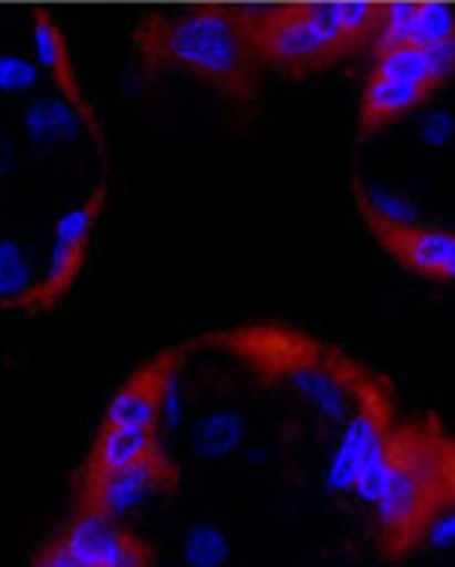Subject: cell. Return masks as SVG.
<instances>
[{"label": "cell", "instance_id": "1", "mask_svg": "<svg viewBox=\"0 0 455 567\" xmlns=\"http://www.w3.org/2000/svg\"><path fill=\"white\" fill-rule=\"evenodd\" d=\"M134 47L149 70H176L216 85L237 104L256 101L258 64L246 7L188 3L143 12Z\"/></svg>", "mask_w": 455, "mask_h": 567}, {"label": "cell", "instance_id": "2", "mask_svg": "<svg viewBox=\"0 0 455 567\" xmlns=\"http://www.w3.org/2000/svg\"><path fill=\"white\" fill-rule=\"evenodd\" d=\"M383 7L364 0L246 7L249 40L261 68L307 76L368 43L374 47Z\"/></svg>", "mask_w": 455, "mask_h": 567}, {"label": "cell", "instance_id": "3", "mask_svg": "<svg viewBox=\"0 0 455 567\" xmlns=\"http://www.w3.org/2000/svg\"><path fill=\"white\" fill-rule=\"evenodd\" d=\"M223 340L256 361L261 371L286 382L303 404L331 422H347L376 385L359 364L286 328H244Z\"/></svg>", "mask_w": 455, "mask_h": 567}, {"label": "cell", "instance_id": "4", "mask_svg": "<svg viewBox=\"0 0 455 567\" xmlns=\"http://www.w3.org/2000/svg\"><path fill=\"white\" fill-rule=\"evenodd\" d=\"M449 455L416 431H392L389 450L352 495L371 504L385 537H410L428 519Z\"/></svg>", "mask_w": 455, "mask_h": 567}, {"label": "cell", "instance_id": "5", "mask_svg": "<svg viewBox=\"0 0 455 567\" xmlns=\"http://www.w3.org/2000/svg\"><path fill=\"white\" fill-rule=\"evenodd\" d=\"M374 52L359 113L362 134H374L392 118L416 113L455 76V37L428 47H385Z\"/></svg>", "mask_w": 455, "mask_h": 567}, {"label": "cell", "instance_id": "6", "mask_svg": "<svg viewBox=\"0 0 455 567\" xmlns=\"http://www.w3.org/2000/svg\"><path fill=\"white\" fill-rule=\"evenodd\" d=\"M106 204V186L94 188V195L82 200L80 207L61 213L52 231V246H49V261L43 270V279L37 282L31 298L22 303L24 310H52L55 303L73 289V282L85 267V255L92 244L94 228L101 221Z\"/></svg>", "mask_w": 455, "mask_h": 567}, {"label": "cell", "instance_id": "7", "mask_svg": "<svg viewBox=\"0 0 455 567\" xmlns=\"http://www.w3.org/2000/svg\"><path fill=\"white\" fill-rule=\"evenodd\" d=\"M383 389V382H376L374 392L364 398V404L343 422L338 450L331 455L325 471V486L334 495H352L359 480L389 450L392 425H389V401H385Z\"/></svg>", "mask_w": 455, "mask_h": 567}, {"label": "cell", "instance_id": "8", "mask_svg": "<svg viewBox=\"0 0 455 567\" xmlns=\"http://www.w3.org/2000/svg\"><path fill=\"white\" fill-rule=\"evenodd\" d=\"M176 486V467L162 450L149 452L141 462L118 467L110 474L82 476V504L85 509H97L110 519H122L162 492Z\"/></svg>", "mask_w": 455, "mask_h": 567}, {"label": "cell", "instance_id": "9", "mask_svg": "<svg viewBox=\"0 0 455 567\" xmlns=\"http://www.w3.org/2000/svg\"><path fill=\"white\" fill-rule=\"evenodd\" d=\"M455 37V7L441 0H407L383 3L374 49L428 47Z\"/></svg>", "mask_w": 455, "mask_h": 567}, {"label": "cell", "instance_id": "10", "mask_svg": "<svg viewBox=\"0 0 455 567\" xmlns=\"http://www.w3.org/2000/svg\"><path fill=\"white\" fill-rule=\"evenodd\" d=\"M176 361H183L179 349L158 352L146 361L141 371L131 373L128 382L113 394L106 404L104 425H137V429H158L162 425V389L167 373Z\"/></svg>", "mask_w": 455, "mask_h": 567}, {"label": "cell", "instance_id": "11", "mask_svg": "<svg viewBox=\"0 0 455 567\" xmlns=\"http://www.w3.org/2000/svg\"><path fill=\"white\" fill-rule=\"evenodd\" d=\"M61 544L68 546V553L76 556L82 565L89 567H116L122 556L134 544V534L125 532L118 519H110L97 509L80 507L71 525L61 532Z\"/></svg>", "mask_w": 455, "mask_h": 567}, {"label": "cell", "instance_id": "12", "mask_svg": "<svg viewBox=\"0 0 455 567\" xmlns=\"http://www.w3.org/2000/svg\"><path fill=\"white\" fill-rule=\"evenodd\" d=\"M22 125L34 146L76 143L89 127L97 134V122L85 116L64 94H37L34 101L24 106Z\"/></svg>", "mask_w": 455, "mask_h": 567}, {"label": "cell", "instance_id": "13", "mask_svg": "<svg viewBox=\"0 0 455 567\" xmlns=\"http://www.w3.org/2000/svg\"><path fill=\"white\" fill-rule=\"evenodd\" d=\"M34 52L40 68L46 73L52 85L59 89V94L71 97L73 104L80 106L82 113L89 118H94V110L85 101V92H82L80 76H76V68H73L71 49H68V40H64V31L59 28V22L52 19V12L37 10L34 12Z\"/></svg>", "mask_w": 455, "mask_h": 567}, {"label": "cell", "instance_id": "14", "mask_svg": "<svg viewBox=\"0 0 455 567\" xmlns=\"http://www.w3.org/2000/svg\"><path fill=\"white\" fill-rule=\"evenodd\" d=\"M162 450L158 446V429H137V425H101L97 431V441L92 446L89 464H85V474H110L118 467H128V464L141 462L149 452Z\"/></svg>", "mask_w": 455, "mask_h": 567}, {"label": "cell", "instance_id": "15", "mask_svg": "<svg viewBox=\"0 0 455 567\" xmlns=\"http://www.w3.org/2000/svg\"><path fill=\"white\" fill-rule=\"evenodd\" d=\"M246 441V422L234 410H216L210 416L198 422V429L192 434V446L200 458H228Z\"/></svg>", "mask_w": 455, "mask_h": 567}, {"label": "cell", "instance_id": "16", "mask_svg": "<svg viewBox=\"0 0 455 567\" xmlns=\"http://www.w3.org/2000/svg\"><path fill=\"white\" fill-rule=\"evenodd\" d=\"M40 279L34 277L31 255L24 252L15 240H0V303H19L22 307Z\"/></svg>", "mask_w": 455, "mask_h": 567}, {"label": "cell", "instance_id": "17", "mask_svg": "<svg viewBox=\"0 0 455 567\" xmlns=\"http://www.w3.org/2000/svg\"><path fill=\"white\" fill-rule=\"evenodd\" d=\"M231 556V544L216 522H195L183 540V558L188 567H223Z\"/></svg>", "mask_w": 455, "mask_h": 567}, {"label": "cell", "instance_id": "18", "mask_svg": "<svg viewBox=\"0 0 455 567\" xmlns=\"http://www.w3.org/2000/svg\"><path fill=\"white\" fill-rule=\"evenodd\" d=\"M40 61L24 59V55H0V94H31L43 82Z\"/></svg>", "mask_w": 455, "mask_h": 567}, {"label": "cell", "instance_id": "19", "mask_svg": "<svg viewBox=\"0 0 455 567\" xmlns=\"http://www.w3.org/2000/svg\"><path fill=\"white\" fill-rule=\"evenodd\" d=\"M179 364L183 361H176L170 373H167V380H164L162 389V425L164 429L176 431V425L183 422V380H179Z\"/></svg>", "mask_w": 455, "mask_h": 567}, {"label": "cell", "instance_id": "20", "mask_svg": "<svg viewBox=\"0 0 455 567\" xmlns=\"http://www.w3.org/2000/svg\"><path fill=\"white\" fill-rule=\"evenodd\" d=\"M425 537L434 549H453L455 546V509H446L441 516H434L425 528Z\"/></svg>", "mask_w": 455, "mask_h": 567}, {"label": "cell", "instance_id": "21", "mask_svg": "<svg viewBox=\"0 0 455 567\" xmlns=\"http://www.w3.org/2000/svg\"><path fill=\"white\" fill-rule=\"evenodd\" d=\"M34 567H89V565H82L80 558L71 556V553H68V546L61 544L59 537H55L52 544H46L40 553H37Z\"/></svg>", "mask_w": 455, "mask_h": 567}, {"label": "cell", "instance_id": "22", "mask_svg": "<svg viewBox=\"0 0 455 567\" xmlns=\"http://www.w3.org/2000/svg\"><path fill=\"white\" fill-rule=\"evenodd\" d=\"M116 567H155V561H152V549L143 544V540L134 537V544L128 546V553L122 556V561H118Z\"/></svg>", "mask_w": 455, "mask_h": 567}, {"label": "cell", "instance_id": "23", "mask_svg": "<svg viewBox=\"0 0 455 567\" xmlns=\"http://www.w3.org/2000/svg\"><path fill=\"white\" fill-rule=\"evenodd\" d=\"M7 162H10V143H7V137L0 134V167H3Z\"/></svg>", "mask_w": 455, "mask_h": 567}]
</instances>
